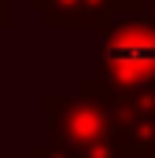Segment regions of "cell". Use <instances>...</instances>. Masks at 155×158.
Masks as SVG:
<instances>
[{
    "mask_svg": "<svg viewBox=\"0 0 155 158\" xmlns=\"http://www.w3.org/2000/svg\"><path fill=\"white\" fill-rule=\"evenodd\" d=\"M152 158H155V155H152Z\"/></svg>",
    "mask_w": 155,
    "mask_h": 158,
    "instance_id": "277c9868",
    "label": "cell"
},
{
    "mask_svg": "<svg viewBox=\"0 0 155 158\" xmlns=\"http://www.w3.org/2000/svg\"><path fill=\"white\" fill-rule=\"evenodd\" d=\"M7 19H11V4H7V0H0V30L7 26Z\"/></svg>",
    "mask_w": 155,
    "mask_h": 158,
    "instance_id": "3957f363",
    "label": "cell"
},
{
    "mask_svg": "<svg viewBox=\"0 0 155 158\" xmlns=\"http://www.w3.org/2000/svg\"><path fill=\"white\" fill-rule=\"evenodd\" d=\"M30 7L44 15L48 26L67 30V26H104L115 15L144 11V0H30Z\"/></svg>",
    "mask_w": 155,
    "mask_h": 158,
    "instance_id": "7a4b0ae2",
    "label": "cell"
},
{
    "mask_svg": "<svg viewBox=\"0 0 155 158\" xmlns=\"http://www.w3.org/2000/svg\"><path fill=\"white\" fill-rule=\"evenodd\" d=\"M92 81L111 96L155 99V19H148L144 11H126L104 22Z\"/></svg>",
    "mask_w": 155,
    "mask_h": 158,
    "instance_id": "6da1fadb",
    "label": "cell"
}]
</instances>
